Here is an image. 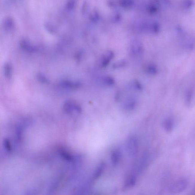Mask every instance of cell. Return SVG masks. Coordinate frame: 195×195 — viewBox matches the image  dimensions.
<instances>
[{
  "label": "cell",
  "mask_w": 195,
  "mask_h": 195,
  "mask_svg": "<svg viewBox=\"0 0 195 195\" xmlns=\"http://www.w3.org/2000/svg\"><path fill=\"white\" fill-rule=\"evenodd\" d=\"M188 185L189 181L187 178L184 177L178 178L170 184L169 192L173 194L181 193L186 189Z\"/></svg>",
  "instance_id": "cell-1"
},
{
  "label": "cell",
  "mask_w": 195,
  "mask_h": 195,
  "mask_svg": "<svg viewBox=\"0 0 195 195\" xmlns=\"http://www.w3.org/2000/svg\"><path fill=\"white\" fill-rule=\"evenodd\" d=\"M127 150L130 155L133 156L137 154L138 151L137 140L134 136L128 138L126 144Z\"/></svg>",
  "instance_id": "cell-2"
},
{
  "label": "cell",
  "mask_w": 195,
  "mask_h": 195,
  "mask_svg": "<svg viewBox=\"0 0 195 195\" xmlns=\"http://www.w3.org/2000/svg\"><path fill=\"white\" fill-rule=\"evenodd\" d=\"M63 109L65 112L68 114H72L74 112L80 113L81 112L80 107L72 100H68L65 103Z\"/></svg>",
  "instance_id": "cell-3"
},
{
  "label": "cell",
  "mask_w": 195,
  "mask_h": 195,
  "mask_svg": "<svg viewBox=\"0 0 195 195\" xmlns=\"http://www.w3.org/2000/svg\"><path fill=\"white\" fill-rule=\"evenodd\" d=\"M175 123L173 119L169 118L165 119L163 123L164 130L168 133L172 132L175 127Z\"/></svg>",
  "instance_id": "cell-4"
},
{
  "label": "cell",
  "mask_w": 195,
  "mask_h": 195,
  "mask_svg": "<svg viewBox=\"0 0 195 195\" xmlns=\"http://www.w3.org/2000/svg\"><path fill=\"white\" fill-rule=\"evenodd\" d=\"M62 87L69 89H77L80 86V83L78 82H72L71 81L65 80L61 83Z\"/></svg>",
  "instance_id": "cell-5"
},
{
  "label": "cell",
  "mask_w": 195,
  "mask_h": 195,
  "mask_svg": "<svg viewBox=\"0 0 195 195\" xmlns=\"http://www.w3.org/2000/svg\"><path fill=\"white\" fill-rule=\"evenodd\" d=\"M122 154L119 150H115L112 152L111 155V161L113 165H115L118 164L122 158Z\"/></svg>",
  "instance_id": "cell-6"
},
{
  "label": "cell",
  "mask_w": 195,
  "mask_h": 195,
  "mask_svg": "<svg viewBox=\"0 0 195 195\" xmlns=\"http://www.w3.org/2000/svg\"><path fill=\"white\" fill-rule=\"evenodd\" d=\"M114 54L112 51H108L103 57L101 65L102 67H105L109 64L112 58H114Z\"/></svg>",
  "instance_id": "cell-7"
},
{
  "label": "cell",
  "mask_w": 195,
  "mask_h": 195,
  "mask_svg": "<svg viewBox=\"0 0 195 195\" xmlns=\"http://www.w3.org/2000/svg\"><path fill=\"white\" fill-rule=\"evenodd\" d=\"M4 27L7 31H10L14 28L15 23L13 18L10 16L7 17L4 22Z\"/></svg>",
  "instance_id": "cell-8"
},
{
  "label": "cell",
  "mask_w": 195,
  "mask_h": 195,
  "mask_svg": "<svg viewBox=\"0 0 195 195\" xmlns=\"http://www.w3.org/2000/svg\"><path fill=\"white\" fill-rule=\"evenodd\" d=\"M20 45L21 47L23 50L29 52H33L35 50V48L31 44L30 42L28 40L25 39L21 40L20 42Z\"/></svg>",
  "instance_id": "cell-9"
},
{
  "label": "cell",
  "mask_w": 195,
  "mask_h": 195,
  "mask_svg": "<svg viewBox=\"0 0 195 195\" xmlns=\"http://www.w3.org/2000/svg\"><path fill=\"white\" fill-rule=\"evenodd\" d=\"M105 168V164L103 162L101 163L96 169L94 173V178L97 179L101 176L103 173Z\"/></svg>",
  "instance_id": "cell-10"
},
{
  "label": "cell",
  "mask_w": 195,
  "mask_h": 195,
  "mask_svg": "<svg viewBox=\"0 0 195 195\" xmlns=\"http://www.w3.org/2000/svg\"><path fill=\"white\" fill-rule=\"evenodd\" d=\"M59 153L61 156L66 161L71 162L74 161V159L73 156L69 153L67 152L64 149L62 148L60 149Z\"/></svg>",
  "instance_id": "cell-11"
},
{
  "label": "cell",
  "mask_w": 195,
  "mask_h": 195,
  "mask_svg": "<svg viewBox=\"0 0 195 195\" xmlns=\"http://www.w3.org/2000/svg\"><path fill=\"white\" fill-rule=\"evenodd\" d=\"M4 72L7 78H11L12 74V66L10 63H7L5 64L4 66Z\"/></svg>",
  "instance_id": "cell-12"
},
{
  "label": "cell",
  "mask_w": 195,
  "mask_h": 195,
  "mask_svg": "<svg viewBox=\"0 0 195 195\" xmlns=\"http://www.w3.org/2000/svg\"><path fill=\"white\" fill-rule=\"evenodd\" d=\"M136 106V101L135 100L132 98H129L127 100L125 103L124 107L127 109L130 110L133 109L135 108Z\"/></svg>",
  "instance_id": "cell-13"
},
{
  "label": "cell",
  "mask_w": 195,
  "mask_h": 195,
  "mask_svg": "<svg viewBox=\"0 0 195 195\" xmlns=\"http://www.w3.org/2000/svg\"><path fill=\"white\" fill-rule=\"evenodd\" d=\"M142 49L141 45L138 43H133L132 46L131 51L133 55H137L140 53Z\"/></svg>",
  "instance_id": "cell-14"
},
{
  "label": "cell",
  "mask_w": 195,
  "mask_h": 195,
  "mask_svg": "<svg viewBox=\"0 0 195 195\" xmlns=\"http://www.w3.org/2000/svg\"><path fill=\"white\" fill-rule=\"evenodd\" d=\"M136 182L135 178L133 176L130 177L125 182V188L131 187L134 186Z\"/></svg>",
  "instance_id": "cell-15"
},
{
  "label": "cell",
  "mask_w": 195,
  "mask_h": 195,
  "mask_svg": "<svg viewBox=\"0 0 195 195\" xmlns=\"http://www.w3.org/2000/svg\"><path fill=\"white\" fill-rule=\"evenodd\" d=\"M146 72L151 74H156L157 71V69L155 66L154 65H149L146 68Z\"/></svg>",
  "instance_id": "cell-16"
},
{
  "label": "cell",
  "mask_w": 195,
  "mask_h": 195,
  "mask_svg": "<svg viewBox=\"0 0 195 195\" xmlns=\"http://www.w3.org/2000/svg\"><path fill=\"white\" fill-rule=\"evenodd\" d=\"M44 27L45 28L46 30L48 31L49 33H55V29L54 26H53L51 24L48 22H46L45 23Z\"/></svg>",
  "instance_id": "cell-17"
},
{
  "label": "cell",
  "mask_w": 195,
  "mask_h": 195,
  "mask_svg": "<svg viewBox=\"0 0 195 195\" xmlns=\"http://www.w3.org/2000/svg\"><path fill=\"white\" fill-rule=\"evenodd\" d=\"M75 5V0H68L66 3V7L68 10H72Z\"/></svg>",
  "instance_id": "cell-18"
},
{
  "label": "cell",
  "mask_w": 195,
  "mask_h": 195,
  "mask_svg": "<svg viewBox=\"0 0 195 195\" xmlns=\"http://www.w3.org/2000/svg\"><path fill=\"white\" fill-rule=\"evenodd\" d=\"M104 82L108 86H112L115 83V80L113 78L111 77L107 76L104 79Z\"/></svg>",
  "instance_id": "cell-19"
},
{
  "label": "cell",
  "mask_w": 195,
  "mask_h": 195,
  "mask_svg": "<svg viewBox=\"0 0 195 195\" xmlns=\"http://www.w3.org/2000/svg\"><path fill=\"white\" fill-rule=\"evenodd\" d=\"M37 77L38 80L41 83H48V80L46 77L42 74L39 73L37 75Z\"/></svg>",
  "instance_id": "cell-20"
},
{
  "label": "cell",
  "mask_w": 195,
  "mask_h": 195,
  "mask_svg": "<svg viewBox=\"0 0 195 195\" xmlns=\"http://www.w3.org/2000/svg\"><path fill=\"white\" fill-rule=\"evenodd\" d=\"M4 145L7 152H10L12 150H11V146L9 140L7 139H5L4 141Z\"/></svg>",
  "instance_id": "cell-21"
},
{
  "label": "cell",
  "mask_w": 195,
  "mask_h": 195,
  "mask_svg": "<svg viewBox=\"0 0 195 195\" xmlns=\"http://www.w3.org/2000/svg\"><path fill=\"white\" fill-rule=\"evenodd\" d=\"M125 65V62L124 61L122 60L115 63L113 65L114 68H117L123 67Z\"/></svg>",
  "instance_id": "cell-22"
},
{
  "label": "cell",
  "mask_w": 195,
  "mask_h": 195,
  "mask_svg": "<svg viewBox=\"0 0 195 195\" xmlns=\"http://www.w3.org/2000/svg\"><path fill=\"white\" fill-rule=\"evenodd\" d=\"M135 87L138 89V90H141L142 89V87L141 85L139 83V82L138 81H135L134 83Z\"/></svg>",
  "instance_id": "cell-23"
}]
</instances>
